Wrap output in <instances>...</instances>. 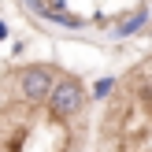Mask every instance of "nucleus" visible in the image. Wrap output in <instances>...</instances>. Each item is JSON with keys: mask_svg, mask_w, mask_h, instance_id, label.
Returning <instances> with one entry per match:
<instances>
[{"mask_svg": "<svg viewBox=\"0 0 152 152\" xmlns=\"http://www.w3.org/2000/svg\"><path fill=\"white\" fill-rule=\"evenodd\" d=\"M56 82H59V78L48 71V63H34V67H26V71L19 74V96H22L26 104H41V100L52 96Z\"/></svg>", "mask_w": 152, "mask_h": 152, "instance_id": "f03ea898", "label": "nucleus"}, {"mask_svg": "<svg viewBox=\"0 0 152 152\" xmlns=\"http://www.w3.org/2000/svg\"><path fill=\"white\" fill-rule=\"evenodd\" d=\"M141 22H145V11H137V15H130V19L119 26V37H126V34H134V30H141Z\"/></svg>", "mask_w": 152, "mask_h": 152, "instance_id": "20e7f679", "label": "nucleus"}, {"mask_svg": "<svg viewBox=\"0 0 152 152\" xmlns=\"http://www.w3.org/2000/svg\"><path fill=\"white\" fill-rule=\"evenodd\" d=\"M115 89H119V82H115V78H100V82H96V89H93V96H96V100H108Z\"/></svg>", "mask_w": 152, "mask_h": 152, "instance_id": "7ed1b4c3", "label": "nucleus"}, {"mask_svg": "<svg viewBox=\"0 0 152 152\" xmlns=\"http://www.w3.org/2000/svg\"><path fill=\"white\" fill-rule=\"evenodd\" d=\"M86 100H89L86 86H82L78 78H71V74H63V78L56 82V89H52V96H48V115L56 119V123H67V119H74V115L86 111Z\"/></svg>", "mask_w": 152, "mask_h": 152, "instance_id": "f257e3e1", "label": "nucleus"}]
</instances>
